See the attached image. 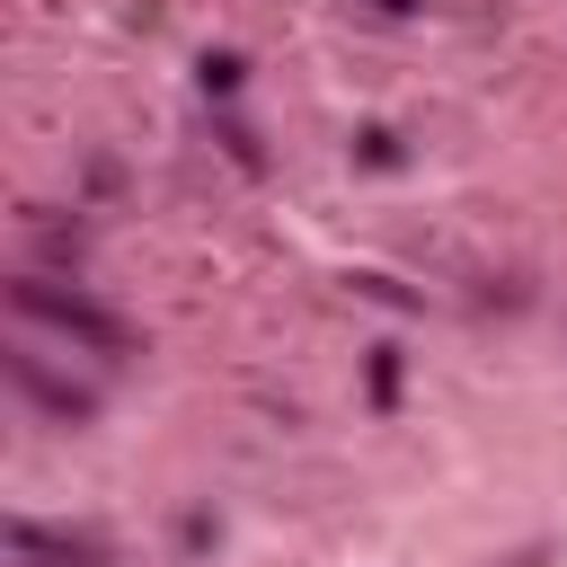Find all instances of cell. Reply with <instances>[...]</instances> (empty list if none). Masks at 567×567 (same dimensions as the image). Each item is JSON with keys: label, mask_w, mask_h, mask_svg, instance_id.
<instances>
[{"label": "cell", "mask_w": 567, "mask_h": 567, "mask_svg": "<svg viewBox=\"0 0 567 567\" xmlns=\"http://www.w3.org/2000/svg\"><path fill=\"white\" fill-rule=\"evenodd\" d=\"M9 310H18V319H35V328H62V337H71V346H89V354H124V346H133V328H124L106 301L62 292V284H44V275L9 284Z\"/></svg>", "instance_id": "obj_1"}, {"label": "cell", "mask_w": 567, "mask_h": 567, "mask_svg": "<svg viewBox=\"0 0 567 567\" xmlns=\"http://www.w3.org/2000/svg\"><path fill=\"white\" fill-rule=\"evenodd\" d=\"M9 372H18V390H27V399H44V408H53V416H62V425H80V416H89V408H97V399H89V390H71V381H53V372H44V363H35V354H18V363H9Z\"/></svg>", "instance_id": "obj_2"}, {"label": "cell", "mask_w": 567, "mask_h": 567, "mask_svg": "<svg viewBox=\"0 0 567 567\" xmlns=\"http://www.w3.org/2000/svg\"><path fill=\"white\" fill-rule=\"evenodd\" d=\"M390 399H399V354L372 346V408H390Z\"/></svg>", "instance_id": "obj_3"}, {"label": "cell", "mask_w": 567, "mask_h": 567, "mask_svg": "<svg viewBox=\"0 0 567 567\" xmlns=\"http://www.w3.org/2000/svg\"><path fill=\"white\" fill-rule=\"evenodd\" d=\"M204 89H213V97L239 89V53H204Z\"/></svg>", "instance_id": "obj_4"}, {"label": "cell", "mask_w": 567, "mask_h": 567, "mask_svg": "<svg viewBox=\"0 0 567 567\" xmlns=\"http://www.w3.org/2000/svg\"><path fill=\"white\" fill-rule=\"evenodd\" d=\"M372 9H390V18H408V9H416V0H372Z\"/></svg>", "instance_id": "obj_5"}]
</instances>
